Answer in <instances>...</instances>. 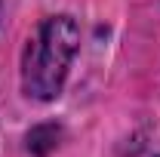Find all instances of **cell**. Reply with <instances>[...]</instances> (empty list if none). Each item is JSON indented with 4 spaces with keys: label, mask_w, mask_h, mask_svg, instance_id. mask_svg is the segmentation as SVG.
Here are the masks:
<instances>
[{
    "label": "cell",
    "mask_w": 160,
    "mask_h": 157,
    "mask_svg": "<svg viewBox=\"0 0 160 157\" xmlns=\"http://www.w3.org/2000/svg\"><path fill=\"white\" fill-rule=\"evenodd\" d=\"M80 31L74 19L56 16L43 22L37 37L25 49V68H22V83L31 99L49 102L62 93V83L68 77V65L77 53Z\"/></svg>",
    "instance_id": "obj_1"
}]
</instances>
